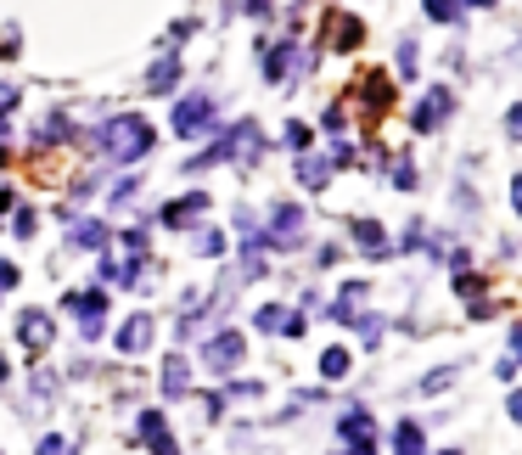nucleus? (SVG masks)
Listing matches in <instances>:
<instances>
[{
  "instance_id": "obj_24",
  "label": "nucleus",
  "mask_w": 522,
  "mask_h": 455,
  "mask_svg": "<svg viewBox=\"0 0 522 455\" xmlns=\"http://www.w3.org/2000/svg\"><path fill=\"white\" fill-rule=\"evenodd\" d=\"M287 147H298V152L309 147V124H287Z\"/></svg>"
},
{
  "instance_id": "obj_16",
  "label": "nucleus",
  "mask_w": 522,
  "mask_h": 455,
  "mask_svg": "<svg viewBox=\"0 0 522 455\" xmlns=\"http://www.w3.org/2000/svg\"><path fill=\"white\" fill-rule=\"evenodd\" d=\"M360 304H365V281H348V293L331 304V315H338V321H354V315H360Z\"/></svg>"
},
{
  "instance_id": "obj_33",
  "label": "nucleus",
  "mask_w": 522,
  "mask_h": 455,
  "mask_svg": "<svg viewBox=\"0 0 522 455\" xmlns=\"http://www.w3.org/2000/svg\"><path fill=\"white\" fill-rule=\"evenodd\" d=\"M511 355H522V332H517V338H511Z\"/></svg>"
},
{
  "instance_id": "obj_32",
  "label": "nucleus",
  "mask_w": 522,
  "mask_h": 455,
  "mask_svg": "<svg viewBox=\"0 0 522 455\" xmlns=\"http://www.w3.org/2000/svg\"><path fill=\"white\" fill-rule=\"evenodd\" d=\"M12 377V365H6V355H0V382H6Z\"/></svg>"
},
{
  "instance_id": "obj_7",
  "label": "nucleus",
  "mask_w": 522,
  "mask_h": 455,
  "mask_svg": "<svg viewBox=\"0 0 522 455\" xmlns=\"http://www.w3.org/2000/svg\"><path fill=\"white\" fill-rule=\"evenodd\" d=\"M141 439H146V450H152V455H180V450H175V439H169V427H163V416H158V410H141Z\"/></svg>"
},
{
  "instance_id": "obj_18",
  "label": "nucleus",
  "mask_w": 522,
  "mask_h": 455,
  "mask_svg": "<svg viewBox=\"0 0 522 455\" xmlns=\"http://www.w3.org/2000/svg\"><path fill=\"white\" fill-rule=\"evenodd\" d=\"M331 46H338V51H348V46H360V23H354V17H331Z\"/></svg>"
},
{
  "instance_id": "obj_1",
  "label": "nucleus",
  "mask_w": 522,
  "mask_h": 455,
  "mask_svg": "<svg viewBox=\"0 0 522 455\" xmlns=\"http://www.w3.org/2000/svg\"><path fill=\"white\" fill-rule=\"evenodd\" d=\"M96 147H101V158H113V163H135V158L152 152V124H146L141 113H118V118L101 124Z\"/></svg>"
},
{
  "instance_id": "obj_22",
  "label": "nucleus",
  "mask_w": 522,
  "mask_h": 455,
  "mask_svg": "<svg viewBox=\"0 0 522 455\" xmlns=\"http://www.w3.org/2000/svg\"><path fill=\"white\" fill-rule=\"evenodd\" d=\"M321 371H326L331 382H338V377H348V348H326V355H321Z\"/></svg>"
},
{
  "instance_id": "obj_14",
  "label": "nucleus",
  "mask_w": 522,
  "mask_h": 455,
  "mask_svg": "<svg viewBox=\"0 0 522 455\" xmlns=\"http://www.w3.org/2000/svg\"><path fill=\"white\" fill-rule=\"evenodd\" d=\"M326 175H331V163L326 158H315V152H298V180L315 192V185H326Z\"/></svg>"
},
{
  "instance_id": "obj_9",
  "label": "nucleus",
  "mask_w": 522,
  "mask_h": 455,
  "mask_svg": "<svg viewBox=\"0 0 522 455\" xmlns=\"http://www.w3.org/2000/svg\"><path fill=\"white\" fill-rule=\"evenodd\" d=\"M146 343H152V321L130 315V321H124V332H118V348H124V355H146Z\"/></svg>"
},
{
  "instance_id": "obj_11",
  "label": "nucleus",
  "mask_w": 522,
  "mask_h": 455,
  "mask_svg": "<svg viewBox=\"0 0 522 455\" xmlns=\"http://www.w3.org/2000/svg\"><path fill=\"white\" fill-rule=\"evenodd\" d=\"M73 247H90V253H107V225L101 219H73Z\"/></svg>"
},
{
  "instance_id": "obj_20",
  "label": "nucleus",
  "mask_w": 522,
  "mask_h": 455,
  "mask_svg": "<svg viewBox=\"0 0 522 455\" xmlns=\"http://www.w3.org/2000/svg\"><path fill=\"white\" fill-rule=\"evenodd\" d=\"M185 382H192V377H185V360L175 355L169 365H163V394H169V399H180V394H185Z\"/></svg>"
},
{
  "instance_id": "obj_10",
  "label": "nucleus",
  "mask_w": 522,
  "mask_h": 455,
  "mask_svg": "<svg viewBox=\"0 0 522 455\" xmlns=\"http://www.w3.org/2000/svg\"><path fill=\"white\" fill-rule=\"evenodd\" d=\"M298 62H304L298 46H276V51H270V62H264V79H270V85H281V79H292Z\"/></svg>"
},
{
  "instance_id": "obj_12",
  "label": "nucleus",
  "mask_w": 522,
  "mask_h": 455,
  "mask_svg": "<svg viewBox=\"0 0 522 455\" xmlns=\"http://www.w3.org/2000/svg\"><path fill=\"white\" fill-rule=\"evenodd\" d=\"M17 332H23L29 348H46V338H51V315H46V309H29V315L17 321Z\"/></svg>"
},
{
  "instance_id": "obj_13",
  "label": "nucleus",
  "mask_w": 522,
  "mask_h": 455,
  "mask_svg": "<svg viewBox=\"0 0 522 455\" xmlns=\"http://www.w3.org/2000/svg\"><path fill=\"white\" fill-rule=\"evenodd\" d=\"M371 433H377V427H371L365 410H348V416H343V439H348L354 450H371Z\"/></svg>"
},
{
  "instance_id": "obj_27",
  "label": "nucleus",
  "mask_w": 522,
  "mask_h": 455,
  "mask_svg": "<svg viewBox=\"0 0 522 455\" xmlns=\"http://www.w3.org/2000/svg\"><path fill=\"white\" fill-rule=\"evenodd\" d=\"M17 287V264H0V293H12Z\"/></svg>"
},
{
  "instance_id": "obj_17",
  "label": "nucleus",
  "mask_w": 522,
  "mask_h": 455,
  "mask_svg": "<svg viewBox=\"0 0 522 455\" xmlns=\"http://www.w3.org/2000/svg\"><path fill=\"white\" fill-rule=\"evenodd\" d=\"M175 73H180V62H175V56H163L158 68L141 79V90H169V85H175Z\"/></svg>"
},
{
  "instance_id": "obj_2",
  "label": "nucleus",
  "mask_w": 522,
  "mask_h": 455,
  "mask_svg": "<svg viewBox=\"0 0 522 455\" xmlns=\"http://www.w3.org/2000/svg\"><path fill=\"white\" fill-rule=\"evenodd\" d=\"M208 124H214V96H185L180 107H175V130L180 135H197V130H208Z\"/></svg>"
},
{
  "instance_id": "obj_15",
  "label": "nucleus",
  "mask_w": 522,
  "mask_h": 455,
  "mask_svg": "<svg viewBox=\"0 0 522 455\" xmlns=\"http://www.w3.org/2000/svg\"><path fill=\"white\" fill-rule=\"evenodd\" d=\"M202 209H208V197H202V192H192L185 202H169V209H163V225H185V219H197Z\"/></svg>"
},
{
  "instance_id": "obj_25",
  "label": "nucleus",
  "mask_w": 522,
  "mask_h": 455,
  "mask_svg": "<svg viewBox=\"0 0 522 455\" xmlns=\"http://www.w3.org/2000/svg\"><path fill=\"white\" fill-rule=\"evenodd\" d=\"M427 12L438 17V23H455V0H427Z\"/></svg>"
},
{
  "instance_id": "obj_29",
  "label": "nucleus",
  "mask_w": 522,
  "mask_h": 455,
  "mask_svg": "<svg viewBox=\"0 0 522 455\" xmlns=\"http://www.w3.org/2000/svg\"><path fill=\"white\" fill-rule=\"evenodd\" d=\"M506 130H511V135L522 141V107H511V113H506Z\"/></svg>"
},
{
  "instance_id": "obj_30",
  "label": "nucleus",
  "mask_w": 522,
  "mask_h": 455,
  "mask_svg": "<svg viewBox=\"0 0 522 455\" xmlns=\"http://www.w3.org/2000/svg\"><path fill=\"white\" fill-rule=\"evenodd\" d=\"M511 202H517V214H522V180H517V185H511Z\"/></svg>"
},
{
  "instance_id": "obj_28",
  "label": "nucleus",
  "mask_w": 522,
  "mask_h": 455,
  "mask_svg": "<svg viewBox=\"0 0 522 455\" xmlns=\"http://www.w3.org/2000/svg\"><path fill=\"white\" fill-rule=\"evenodd\" d=\"M39 455H68V444H62V439H39Z\"/></svg>"
},
{
  "instance_id": "obj_35",
  "label": "nucleus",
  "mask_w": 522,
  "mask_h": 455,
  "mask_svg": "<svg viewBox=\"0 0 522 455\" xmlns=\"http://www.w3.org/2000/svg\"><path fill=\"white\" fill-rule=\"evenodd\" d=\"M444 455H455V450H444Z\"/></svg>"
},
{
  "instance_id": "obj_21",
  "label": "nucleus",
  "mask_w": 522,
  "mask_h": 455,
  "mask_svg": "<svg viewBox=\"0 0 522 455\" xmlns=\"http://www.w3.org/2000/svg\"><path fill=\"white\" fill-rule=\"evenodd\" d=\"M393 455H422V427H415V422H399V433H393Z\"/></svg>"
},
{
  "instance_id": "obj_19",
  "label": "nucleus",
  "mask_w": 522,
  "mask_h": 455,
  "mask_svg": "<svg viewBox=\"0 0 522 455\" xmlns=\"http://www.w3.org/2000/svg\"><path fill=\"white\" fill-rule=\"evenodd\" d=\"M354 236H360L365 253H382V247H388V236H382V225H377V219H354Z\"/></svg>"
},
{
  "instance_id": "obj_4",
  "label": "nucleus",
  "mask_w": 522,
  "mask_h": 455,
  "mask_svg": "<svg viewBox=\"0 0 522 455\" xmlns=\"http://www.w3.org/2000/svg\"><path fill=\"white\" fill-rule=\"evenodd\" d=\"M298 231H304V214L281 202L276 214H270V247H298Z\"/></svg>"
},
{
  "instance_id": "obj_23",
  "label": "nucleus",
  "mask_w": 522,
  "mask_h": 455,
  "mask_svg": "<svg viewBox=\"0 0 522 455\" xmlns=\"http://www.w3.org/2000/svg\"><path fill=\"white\" fill-rule=\"evenodd\" d=\"M197 253H208V259L225 253V236H219V231H202V236H197Z\"/></svg>"
},
{
  "instance_id": "obj_8",
  "label": "nucleus",
  "mask_w": 522,
  "mask_h": 455,
  "mask_svg": "<svg viewBox=\"0 0 522 455\" xmlns=\"http://www.w3.org/2000/svg\"><path fill=\"white\" fill-rule=\"evenodd\" d=\"M242 360V338L236 332H219L214 343H208V371H231Z\"/></svg>"
},
{
  "instance_id": "obj_26",
  "label": "nucleus",
  "mask_w": 522,
  "mask_h": 455,
  "mask_svg": "<svg viewBox=\"0 0 522 455\" xmlns=\"http://www.w3.org/2000/svg\"><path fill=\"white\" fill-rule=\"evenodd\" d=\"M12 231H17V236H34V209L17 214V219H12Z\"/></svg>"
},
{
  "instance_id": "obj_31",
  "label": "nucleus",
  "mask_w": 522,
  "mask_h": 455,
  "mask_svg": "<svg viewBox=\"0 0 522 455\" xmlns=\"http://www.w3.org/2000/svg\"><path fill=\"white\" fill-rule=\"evenodd\" d=\"M511 416H517V422H522V394H511Z\"/></svg>"
},
{
  "instance_id": "obj_3",
  "label": "nucleus",
  "mask_w": 522,
  "mask_h": 455,
  "mask_svg": "<svg viewBox=\"0 0 522 455\" xmlns=\"http://www.w3.org/2000/svg\"><path fill=\"white\" fill-rule=\"evenodd\" d=\"M62 309H73V315L85 321V338H96L101 326H107V298H101V293H68Z\"/></svg>"
},
{
  "instance_id": "obj_5",
  "label": "nucleus",
  "mask_w": 522,
  "mask_h": 455,
  "mask_svg": "<svg viewBox=\"0 0 522 455\" xmlns=\"http://www.w3.org/2000/svg\"><path fill=\"white\" fill-rule=\"evenodd\" d=\"M253 326H259V332H281V338H298V332H304V315H292V309H281V304H264L259 315H253Z\"/></svg>"
},
{
  "instance_id": "obj_34",
  "label": "nucleus",
  "mask_w": 522,
  "mask_h": 455,
  "mask_svg": "<svg viewBox=\"0 0 522 455\" xmlns=\"http://www.w3.org/2000/svg\"><path fill=\"white\" fill-rule=\"evenodd\" d=\"M472 6H494V0H472Z\"/></svg>"
},
{
  "instance_id": "obj_6",
  "label": "nucleus",
  "mask_w": 522,
  "mask_h": 455,
  "mask_svg": "<svg viewBox=\"0 0 522 455\" xmlns=\"http://www.w3.org/2000/svg\"><path fill=\"white\" fill-rule=\"evenodd\" d=\"M444 118H449V90L432 85V90L422 96V107H415V130H438Z\"/></svg>"
}]
</instances>
